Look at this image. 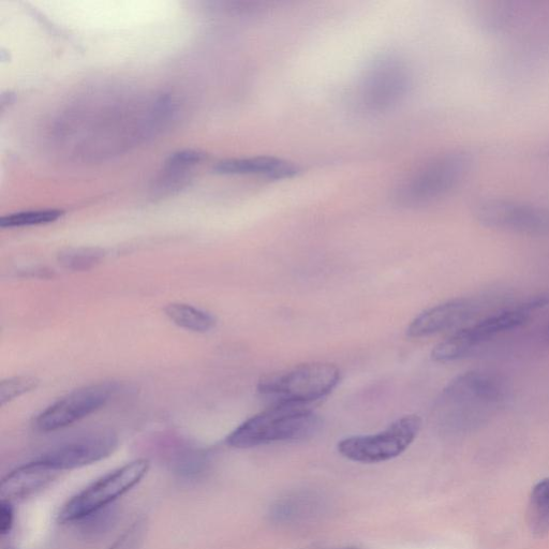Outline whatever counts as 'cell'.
Returning a JSON list of instances; mask_svg holds the SVG:
<instances>
[{
  "label": "cell",
  "instance_id": "603a6c76",
  "mask_svg": "<svg viewBox=\"0 0 549 549\" xmlns=\"http://www.w3.org/2000/svg\"><path fill=\"white\" fill-rule=\"evenodd\" d=\"M204 158V155L197 151L186 150L173 154L167 161V168L170 172H180L191 166L197 165Z\"/></svg>",
  "mask_w": 549,
  "mask_h": 549
},
{
  "label": "cell",
  "instance_id": "4fadbf2b",
  "mask_svg": "<svg viewBox=\"0 0 549 549\" xmlns=\"http://www.w3.org/2000/svg\"><path fill=\"white\" fill-rule=\"evenodd\" d=\"M58 471L41 459L11 471L0 485V497L5 501H20L32 497L48 487L58 476Z\"/></svg>",
  "mask_w": 549,
  "mask_h": 549
},
{
  "label": "cell",
  "instance_id": "8fae6325",
  "mask_svg": "<svg viewBox=\"0 0 549 549\" xmlns=\"http://www.w3.org/2000/svg\"><path fill=\"white\" fill-rule=\"evenodd\" d=\"M484 302L472 298L453 299L423 311L407 328L410 338H426L455 329L476 320L482 313Z\"/></svg>",
  "mask_w": 549,
  "mask_h": 549
},
{
  "label": "cell",
  "instance_id": "52a82bcc",
  "mask_svg": "<svg viewBox=\"0 0 549 549\" xmlns=\"http://www.w3.org/2000/svg\"><path fill=\"white\" fill-rule=\"evenodd\" d=\"M422 427L418 415H406L376 435L354 436L338 443V452L349 461L379 464L405 453L417 439Z\"/></svg>",
  "mask_w": 549,
  "mask_h": 549
},
{
  "label": "cell",
  "instance_id": "d4e9b609",
  "mask_svg": "<svg viewBox=\"0 0 549 549\" xmlns=\"http://www.w3.org/2000/svg\"><path fill=\"white\" fill-rule=\"evenodd\" d=\"M546 339L549 341V328L546 331Z\"/></svg>",
  "mask_w": 549,
  "mask_h": 549
},
{
  "label": "cell",
  "instance_id": "9a60e30c",
  "mask_svg": "<svg viewBox=\"0 0 549 549\" xmlns=\"http://www.w3.org/2000/svg\"><path fill=\"white\" fill-rule=\"evenodd\" d=\"M165 311L174 324L191 332H210L216 324V319L211 314L188 304L173 303Z\"/></svg>",
  "mask_w": 549,
  "mask_h": 549
},
{
  "label": "cell",
  "instance_id": "44dd1931",
  "mask_svg": "<svg viewBox=\"0 0 549 549\" xmlns=\"http://www.w3.org/2000/svg\"><path fill=\"white\" fill-rule=\"evenodd\" d=\"M146 531L145 518H138L108 549H142Z\"/></svg>",
  "mask_w": 549,
  "mask_h": 549
},
{
  "label": "cell",
  "instance_id": "9c48e42d",
  "mask_svg": "<svg viewBox=\"0 0 549 549\" xmlns=\"http://www.w3.org/2000/svg\"><path fill=\"white\" fill-rule=\"evenodd\" d=\"M117 392V384L100 382L73 391L44 410L35 426L41 433H52L77 423L105 407Z\"/></svg>",
  "mask_w": 549,
  "mask_h": 549
},
{
  "label": "cell",
  "instance_id": "ffe728a7",
  "mask_svg": "<svg viewBox=\"0 0 549 549\" xmlns=\"http://www.w3.org/2000/svg\"><path fill=\"white\" fill-rule=\"evenodd\" d=\"M39 380L31 376H20L4 380L0 384V404L5 406L14 398L37 389Z\"/></svg>",
  "mask_w": 549,
  "mask_h": 549
},
{
  "label": "cell",
  "instance_id": "ac0fdd59",
  "mask_svg": "<svg viewBox=\"0 0 549 549\" xmlns=\"http://www.w3.org/2000/svg\"><path fill=\"white\" fill-rule=\"evenodd\" d=\"M63 212L57 210L33 211L11 214L0 219L2 228H21L51 224L61 218Z\"/></svg>",
  "mask_w": 549,
  "mask_h": 549
},
{
  "label": "cell",
  "instance_id": "e0dca14e",
  "mask_svg": "<svg viewBox=\"0 0 549 549\" xmlns=\"http://www.w3.org/2000/svg\"><path fill=\"white\" fill-rule=\"evenodd\" d=\"M529 517L534 533L542 536L549 530V479L543 480L533 487Z\"/></svg>",
  "mask_w": 549,
  "mask_h": 549
},
{
  "label": "cell",
  "instance_id": "30bf717a",
  "mask_svg": "<svg viewBox=\"0 0 549 549\" xmlns=\"http://www.w3.org/2000/svg\"><path fill=\"white\" fill-rule=\"evenodd\" d=\"M474 215L488 228L530 235L549 233V212L530 204L488 198L477 202Z\"/></svg>",
  "mask_w": 549,
  "mask_h": 549
},
{
  "label": "cell",
  "instance_id": "6da1fadb",
  "mask_svg": "<svg viewBox=\"0 0 549 549\" xmlns=\"http://www.w3.org/2000/svg\"><path fill=\"white\" fill-rule=\"evenodd\" d=\"M507 400V385L499 376L471 370L443 389L435 407L436 417L444 429L466 432L491 420Z\"/></svg>",
  "mask_w": 549,
  "mask_h": 549
},
{
  "label": "cell",
  "instance_id": "ba28073f",
  "mask_svg": "<svg viewBox=\"0 0 549 549\" xmlns=\"http://www.w3.org/2000/svg\"><path fill=\"white\" fill-rule=\"evenodd\" d=\"M411 86L407 65L395 57H383L370 67L360 85L361 105L368 111L381 112L397 105Z\"/></svg>",
  "mask_w": 549,
  "mask_h": 549
},
{
  "label": "cell",
  "instance_id": "4316f807",
  "mask_svg": "<svg viewBox=\"0 0 549 549\" xmlns=\"http://www.w3.org/2000/svg\"><path fill=\"white\" fill-rule=\"evenodd\" d=\"M354 549V548H353Z\"/></svg>",
  "mask_w": 549,
  "mask_h": 549
},
{
  "label": "cell",
  "instance_id": "484cf974",
  "mask_svg": "<svg viewBox=\"0 0 549 549\" xmlns=\"http://www.w3.org/2000/svg\"><path fill=\"white\" fill-rule=\"evenodd\" d=\"M3 549H17V548H14V547H12V546H8V547H5V548H3Z\"/></svg>",
  "mask_w": 549,
  "mask_h": 549
},
{
  "label": "cell",
  "instance_id": "5b68a950",
  "mask_svg": "<svg viewBox=\"0 0 549 549\" xmlns=\"http://www.w3.org/2000/svg\"><path fill=\"white\" fill-rule=\"evenodd\" d=\"M471 156L455 151L430 160L396 189L395 200L406 207L432 203L445 196L463 180L471 166Z\"/></svg>",
  "mask_w": 549,
  "mask_h": 549
},
{
  "label": "cell",
  "instance_id": "d6986e66",
  "mask_svg": "<svg viewBox=\"0 0 549 549\" xmlns=\"http://www.w3.org/2000/svg\"><path fill=\"white\" fill-rule=\"evenodd\" d=\"M102 258V252L98 249H73L61 255L62 264L68 270L86 271L92 269Z\"/></svg>",
  "mask_w": 549,
  "mask_h": 549
},
{
  "label": "cell",
  "instance_id": "2e32d148",
  "mask_svg": "<svg viewBox=\"0 0 549 549\" xmlns=\"http://www.w3.org/2000/svg\"><path fill=\"white\" fill-rule=\"evenodd\" d=\"M209 454L204 450L184 448L171 457V466L178 476L191 479L199 477L209 466Z\"/></svg>",
  "mask_w": 549,
  "mask_h": 549
},
{
  "label": "cell",
  "instance_id": "5bb4252c",
  "mask_svg": "<svg viewBox=\"0 0 549 549\" xmlns=\"http://www.w3.org/2000/svg\"><path fill=\"white\" fill-rule=\"evenodd\" d=\"M215 170L220 174L261 176L273 180L291 177L298 171L292 163L274 157L225 160L219 162Z\"/></svg>",
  "mask_w": 549,
  "mask_h": 549
},
{
  "label": "cell",
  "instance_id": "277c9868",
  "mask_svg": "<svg viewBox=\"0 0 549 549\" xmlns=\"http://www.w3.org/2000/svg\"><path fill=\"white\" fill-rule=\"evenodd\" d=\"M339 381L337 366L310 363L263 378L258 392L273 405L309 406L329 396Z\"/></svg>",
  "mask_w": 549,
  "mask_h": 549
},
{
  "label": "cell",
  "instance_id": "7c38bea8",
  "mask_svg": "<svg viewBox=\"0 0 549 549\" xmlns=\"http://www.w3.org/2000/svg\"><path fill=\"white\" fill-rule=\"evenodd\" d=\"M118 439L109 430L68 441L43 454L39 459L58 472L93 465L116 450Z\"/></svg>",
  "mask_w": 549,
  "mask_h": 549
},
{
  "label": "cell",
  "instance_id": "7402d4cb",
  "mask_svg": "<svg viewBox=\"0 0 549 549\" xmlns=\"http://www.w3.org/2000/svg\"><path fill=\"white\" fill-rule=\"evenodd\" d=\"M114 515L115 513L111 506L87 516L79 523H81L84 533L96 536V534L106 532L110 528L114 522Z\"/></svg>",
  "mask_w": 549,
  "mask_h": 549
},
{
  "label": "cell",
  "instance_id": "8992f818",
  "mask_svg": "<svg viewBox=\"0 0 549 549\" xmlns=\"http://www.w3.org/2000/svg\"><path fill=\"white\" fill-rule=\"evenodd\" d=\"M150 470V462L137 459L107 474L71 498L58 514L62 524H78L89 515L111 507L113 502L136 487Z\"/></svg>",
  "mask_w": 549,
  "mask_h": 549
},
{
  "label": "cell",
  "instance_id": "cb8c5ba5",
  "mask_svg": "<svg viewBox=\"0 0 549 549\" xmlns=\"http://www.w3.org/2000/svg\"><path fill=\"white\" fill-rule=\"evenodd\" d=\"M14 510L12 502L2 500L0 503V534L7 536L13 528Z\"/></svg>",
  "mask_w": 549,
  "mask_h": 549
},
{
  "label": "cell",
  "instance_id": "3957f363",
  "mask_svg": "<svg viewBox=\"0 0 549 549\" xmlns=\"http://www.w3.org/2000/svg\"><path fill=\"white\" fill-rule=\"evenodd\" d=\"M548 305L549 295H539L514 307L501 309L496 314L457 330L449 338L441 341L433 349L432 359L439 363L466 359L487 341L502 333L518 329L531 318L533 311Z\"/></svg>",
  "mask_w": 549,
  "mask_h": 549
},
{
  "label": "cell",
  "instance_id": "7a4b0ae2",
  "mask_svg": "<svg viewBox=\"0 0 549 549\" xmlns=\"http://www.w3.org/2000/svg\"><path fill=\"white\" fill-rule=\"evenodd\" d=\"M322 420L308 406L273 405L233 430L227 444L234 449H252L277 442H298L315 437Z\"/></svg>",
  "mask_w": 549,
  "mask_h": 549
}]
</instances>
